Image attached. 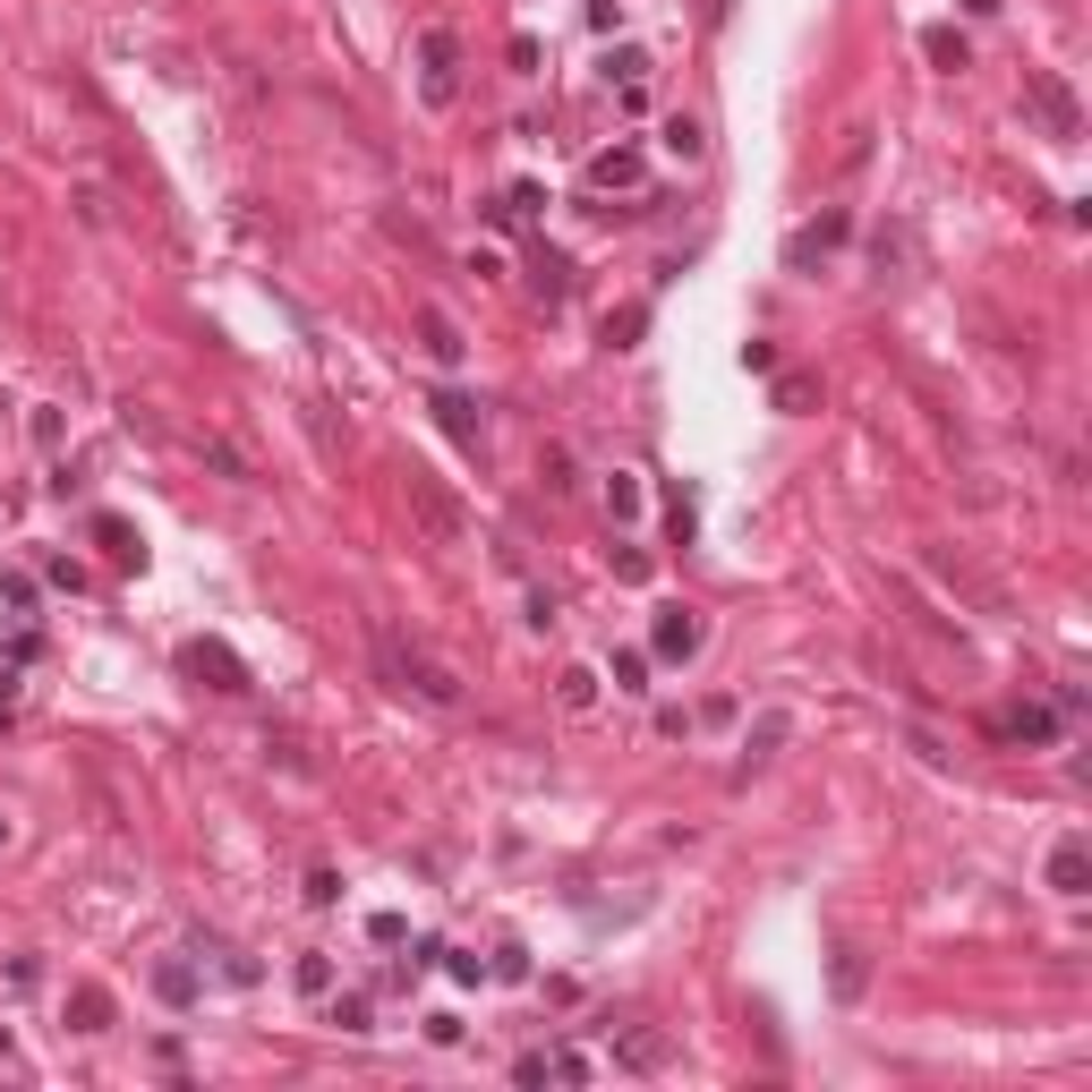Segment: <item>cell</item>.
<instances>
[{"label": "cell", "mask_w": 1092, "mask_h": 1092, "mask_svg": "<svg viewBox=\"0 0 1092 1092\" xmlns=\"http://www.w3.org/2000/svg\"><path fill=\"white\" fill-rule=\"evenodd\" d=\"M375 649H384V675H393L401 692H419L427 709H462V675H453L427 640H410V632H375Z\"/></svg>", "instance_id": "obj_1"}, {"label": "cell", "mask_w": 1092, "mask_h": 1092, "mask_svg": "<svg viewBox=\"0 0 1092 1092\" xmlns=\"http://www.w3.org/2000/svg\"><path fill=\"white\" fill-rule=\"evenodd\" d=\"M401 495H410V521L427 529V547H462V538H470V512H462V495L436 479V470H419V462H410V470H401Z\"/></svg>", "instance_id": "obj_2"}, {"label": "cell", "mask_w": 1092, "mask_h": 1092, "mask_svg": "<svg viewBox=\"0 0 1092 1092\" xmlns=\"http://www.w3.org/2000/svg\"><path fill=\"white\" fill-rule=\"evenodd\" d=\"M419 103L427 112L462 103V34L453 26H419Z\"/></svg>", "instance_id": "obj_3"}, {"label": "cell", "mask_w": 1092, "mask_h": 1092, "mask_svg": "<svg viewBox=\"0 0 1092 1092\" xmlns=\"http://www.w3.org/2000/svg\"><path fill=\"white\" fill-rule=\"evenodd\" d=\"M1024 103H1033V120H1041L1050 145H1076L1084 137V103H1076V86L1059 69H1024Z\"/></svg>", "instance_id": "obj_4"}, {"label": "cell", "mask_w": 1092, "mask_h": 1092, "mask_svg": "<svg viewBox=\"0 0 1092 1092\" xmlns=\"http://www.w3.org/2000/svg\"><path fill=\"white\" fill-rule=\"evenodd\" d=\"M180 666H188L205 692H247V683H256V675L240 666V649H231V640H188V649H180Z\"/></svg>", "instance_id": "obj_5"}, {"label": "cell", "mask_w": 1092, "mask_h": 1092, "mask_svg": "<svg viewBox=\"0 0 1092 1092\" xmlns=\"http://www.w3.org/2000/svg\"><path fill=\"white\" fill-rule=\"evenodd\" d=\"M1041 888H1050V896H1092V846L1084 837H1059V846H1050Z\"/></svg>", "instance_id": "obj_6"}, {"label": "cell", "mask_w": 1092, "mask_h": 1092, "mask_svg": "<svg viewBox=\"0 0 1092 1092\" xmlns=\"http://www.w3.org/2000/svg\"><path fill=\"white\" fill-rule=\"evenodd\" d=\"M427 410H436V427H444V436H453L462 453H486V410L470 401V393H453V384H444V393H436Z\"/></svg>", "instance_id": "obj_7"}, {"label": "cell", "mask_w": 1092, "mask_h": 1092, "mask_svg": "<svg viewBox=\"0 0 1092 1092\" xmlns=\"http://www.w3.org/2000/svg\"><path fill=\"white\" fill-rule=\"evenodd\" d=\"M853 231V214L846 205H828V214H820V223H803V231H794V240H785V265H794V273H811V265H820V256H828V247L846 240Z\"/></svg>", "instance_id": "obj_8"}, {"label": "cell", "mask_w": 1092, "mask_h": 1092, "mask_svg": "<svg viewBox=\"0 0 1092 1092\" xmlns=\"http://www.w3.org/2000/svg\"><path fill=\"white\" fill-rule=\"evenodd\" d=\"M666 1059H675V1041H666L657 1024H623V1033H614V1067H632V1076H657Z\"/></svg>", "instance_id": "obj_9"}, {"label": "cell", "mask_w": 1092, "mask_h": 1092, "mask_svg": "<svg viewBox=\"0 0 1092 1092\" xmlns=\"http://www.w3.org/2000/svg\"><path fill=\"white\" fill-rule=\"evenodd\" d=\"M820 367H785L777 384H768V410H785V419H803V410H820Z\"/></svg>", "instance_id": "obj_10"}, {"label": "cell", "mask_w": 1092, "mask_h": 1092, "mask_svg": "<svg viewBox=\"0 0 1092 1092\" xmlns=\"http://www.w3.org/2000/svg\"><path fill=\"white\" fill-rule=\"evenodd\" d=\"M419 342H427V359H444V367H462V359H470V334H462L444 308H419Z\"/></svg>", "instance_id": "obj_11"}, {"label": "cell", "mask_w": 1092, "mask_h": 1092, "mask_svg": "<svg viewBox=\"0 0 1092 1092\" xmlns=\"http://www.w3.org/2000/svg\"><path fill=\"white\" fill-rule=\"evenodd\" d=\"M700 640H709V623L692 607H666L657 614V657H700Z\"/></svg>", "instance_id": "obj_12"}, {"label": "cell", "mask_w": 1092, "mask_h": 1092, "mask_svg": "<svg viewBox=\"0 0 1092 1092\" xmlns=\"http://www.w3.org/2000/svg\"><path fill=\"white\" fill-rule=\"evenodd\" d=\"M922 60H931L939 77H965V69H973V43L956 34V26H922Z\"/></svg>", "instance_id": "obj_13"}, {"label": "cell", "mask_w": 1092, "mask_h": 1092, "mask_svg": "<svg viewBox=\"0 0 1092 1092\" xmlns=\"http://www.w3.org/2000/svg\"><path fill=\"white\" fill-rule=\"evenodd\" d=\"M649 180V162H640V145H607L598 162H590V188H640Z\"/></svg>", "instance_id": "obj_14"}, {"label": "cell", "mask_w": 1092, "mask_h": 1092, "mask_svg": "<svg viewBox=\"0 0 1092 1092\" xmlns=\"http://www.w3.org/2000/svg\"><path fill=\"white\" fill-rule=\"evenodd\" d=\"M69 1033H112V990L103 981H77L69 990Z\"/></svg>", "instance_id": "obj_15"}, {"label": "cell", "mask_w": 1092, "mask_h": 1092, "mask_svg": "<svg viewBox=\"0 0 1092 1092\" xmlns=\"http://www.w3.org/2000/svg\"><path fill=\"white\" fill-rule=\"evenodd\" d=\"M1007 742H1033V751H1041V742H1059V709H1041V700H1024V709H1007Z\"/></svg>", "instance_id": "obj_16"}, {"label": "cell", "mask_w": 1092, "mask_h": 1092, "mask_svg": "<svg viewBox=\"0 0 1092 1092\" xmlns=\"http://www.w3.org/2000/svg\"><path fill=\"white\" fill-rule=\"evenodd\" d=\"M555 700H564L572 718H590V709H598V666H564V675H555Z\"/></svg>", "instance_id": "obj_17"}, {"label": "cell", "mask_w": 1092, "mask_h": 1092, "mask_svg": "<svg viewBox=\"0 0 1092 1092\" xmlns=\"http://www.w3.org/2000/svg\"><path fill=\"white\" fill-rule=\"evenodd\" d=\"M657 145H666L675 162H700V154H709V137H700V120H692V112H675V120L657 128Z\"/></svg>", "instance_id": "obj_18"}, {"label": "cell", "mask_w": 1092, "mask_h": 1092, "mask_svg": "<svg viewBox=\"0 0 1092 1092\" xmlns=\"http://www.w3.org/2000/svg\"><path fill=\"white\" fill-rule=\"evenodd\" d=\"M828 990H837V998H862V990H870V956H862V948H837V965H828Z\"/></svg>", "instance_id": "obj_19"}, {"label": "cell", "mask_w": 1092, "mask_h": 1092, "mask_svg": "<svg viewBox=\"0 0 1092 1092\" xmlns=\"http://www.w3.org/2000/svg\"><path fill=\"white\" fill-rule=\"evenodd\" d=\"M154 990H162L171 1007H197V965H180V956H162V965H154Z\"/></svg>", "instance_id": "obj_20"}, {"label": "cell", "mask_w": 1092, "mask_h": 1092, "mask_svg": "<svg viewBox=\"0 0 1092 1092\" xmlns=\"http://www.w3.org/2000/svg\"><path fill=\"white\" fill-rule=\"evenodd\" d=\"M538 299H572V256H555V247H538Z\"/></svg>", "instance_id": "obj_21"}, {"label": "cell", "mask_w": 1092, "mask_h": 1092, "mask_svg": "<svg viewBox=\"0 0 1092 1092\" xmlns=\"http://www.w3.org/2000/svg\"><path fill=\"white\" fill-rule=\"evenodd\" d=\"M607 77H614V86H649V52H640V43H614V52H607Z\"/></svg>", "instance_id": "obj_22"}, {"label": "cell", "mask_w": 1092, "mask_h": 1092, "mask_svg": "<svg viewBox=\"0 0 1092 1092\" xmlns=\"http://www.w3.org/2000/svg\"><path fill=\"white\" fill-rule=\"evenodd\" d=\"M95 538H103V547H112L120 564H137V555H145V547H137V529H128L120 512H95Z\"/></svg>", "instance_id": "obj_23"}, {"label": "cell", "mask_w": 1092, "mask_h": 1092, "mask_svg": "<svg viewBox=\"0 0 1092 1092\" xmlns=\"http://www.w3.org/2000/svg\"><path fill=\"white\" fill-rule=\"evenodd\" d=\"M290 981H299L308 998H334V956H299V965H290Z\"/></svg>", "instance_id": "obj_24"}, {"label": "cell", "mask_w": 1092, "mask_h": 1092, "mask_svg": "<svg viewBox=\"0 0 1092 1092\" xmlns=\"http://www.w3.org/2000/svg\"><path fill=\"white\" fill-rule=\"evenodd\" d=\"M607 512H614V521H640V479H632V470H614V479H607Z\"/></svg>", "instance_id": "obj_25"}, {"label": "cell", "mask_w": 1092, "mask_h": 1092, "mask_svg": "<svg viewBox=\"0 0 1092 1092\" xmlns=\"http://www.w3.org/2000/svg\"><path fill=\"white\" fill-rule=\"evenodd\" d=\"M614 692H649V657H640V649H614Z\"/></svg>", "instance_id": "obj_26"}, {"label": "cell", "mask_w": 1092, "mask_h": 1092, "mask_svg": "<svg viewBox=\"0 0 1092 1092\" xmlns=\"http://www.w3.org/2000/svg\"><path fill=\"white\" fill-rule=\"evenodd\" d=\"M538 479H547V495H572V453L547 444V453H538Z\"/></svg>", "instance_id": "obj_27"}, {"label": "cell", "mask_w": 1092, "mask_h": 1092, "mask_svg": "<svg viewBox=\"0 0 1092 1092\" xmlns=\"http://www.w3.org/2000/svg\"><path fill=\"white\" fill-rule=\"evenodd\" d=\"M640 325H649V308H614V316H607V351H632Z\"/></svg>", "instance_id": "obj_28"}, {"label": "cell", "mask_w": 1092, "mask_h": 1092, "mask_svg": "<svg viewBox=\"0 0 1092 1092\" xmlns=\"http://www.w3.org/2000/svg\"><path fill=\"white\" fill-rule=\"evenodd\" d=\"M785 726H794V718H785V709H768V718L751 726V742H742V751H751V760H768V751L785 742Z\"/></svg>", "instance_id": "obj_29"}, {"label": "cell", "mask_w": 1092, "mask_h": 1092, "mask_svg": "<svg viewBox=\"0 0 1092 1092\" xmlns=\"http://www.w3.org/2000/svg\"><path fill=\"white\" fill-rule=\"evenodd\" d=\"M325 1016H334L342 1033H375V1024H367V998H359V990H334V1007H325Z\"/></svg>", "instance_id": "obj_30"}, {"label": "cell", "mask_w": 1092, "mask_h": 1092, "mask_svg": "<svg viewBox=\"0 0 1092 1092\" xmlns=\"http://www.w3.org/2000/svg\"><path fill=\"white\" fill-rule=\"evenodd\" d=\"M649 572H657V564H649L640 547H614V581H623V590H649Z\"/></svg>", "instance_id": "obj_31"}, {"label": "cell", "mask_w": 1092, "mask_h": 1092, "mask_svg": "<svg viewBox=\"0 0 1092 1092\" xmlns=\"http://www.w3.org/2000/svg\"><path fill=\"white\" fill-rule=\"evenodd\" d=\"M205 462H214V470H223V479H256V470H247V453H231V444H223V436H205Z\"/></svg>", "instance_id": "obj_32"}, {"label": "cell", "mask_w": 1092, "mask_h": 1092, "mask_svg": "<svg viewBox=\"0 0 1092 1092\" xmlns=\"http://www.w3.org/2000/svg\"><path fill=\"white\" fill-rule=\"evenodd\" d=\"M486 973H495V981H529V948H512V939H504V948H495V965H486Z\"/></svg>", "instance_id": "obj_33"}, {"label": "cell", "mask_w": 1092, "mask_h": 1092, "mask_svg": "<svg viewBox=\"0 0 1092 1092\" xmlns=\"http://www.w3.org/2000/svg\"><path fill=\"white\" fill-rule=\"evenodd\" d=\"M504 205H512V223H521V214H547V188L521 180V188H504Z\"/></svg>", "instance_id": "obj_34"}, {"label": "cell", "mask_w": 1092, "mask_h": 1092, "mask_svg": "<svg viewBox=\"0 0 1092 1092\" xmlns=\"http://www.w3.org/2000/svg\"><path fill=\"white\" fill-rule=\"evenodd\" d=\"M367 939H375V948H401L410 922H401V913H367Z\"/></svg>", "instance_id": "obj_35"}, {"label": "cell", "mask_w": 1092, "mask_h": 1092, "mask_svg": "<svg viewBox=\"0 0 1092 1092\" xmlns=\"http://www.w3.org/2000/svg\"><path fill=\"white\" fill-rule=\"evenodd\" d=\"M0 607H17V614H34V581H26V572H0Z\"/></svg>", "instance_id": "obj_36"}, {"label": "cell", "mask_w": 1092, "mask_h": 1092, "mask_svg": "<svg viewBox=\"0 0 1092 1092\" xmlns=\"http://www.w3.org/2000/svg\"><path fill=\"white\" fill-rule=\"evenodd\" d=\"M308 905H342V870H308Z\"/></svg>", "instance_id": "obj_37"}, {"label": "cell", "mask_w": 1092, "mask_h": 1092, "mask_svg": "<svg viewBox=\"0 0 1092 1092\" xmlns=\"http://www.w3.org/2000/svg\"><path fill=\"white\" fill-rule=\"evenodd\" d=\"M590 1076H598V1067H590L581 1050H555V1084H590Z\"/></svg>", "instance_id": "obj_38"}, {"label": "cell", "mask_w": 1092, "mask_h": 1092, "mask_svg": "<svg viewBox=\"0 0 1092 1092\" xmlns=\"http://www.w3.org/2000/svg\"><path fill=\"white\" fill-rule=\"evenodd\" d=\"M547 1076H555V1059H547V1050H529V1059H512V1084H547Z\"/></svg>", "instance_id": "obj_39"}, {"label": "cell", "mask_w": 1092, "mask_h": 1092, "mask_svg": "<svg viewBox=\"0 0 1092 1092\" xmlns=\"http://www.w3.org/2000/svg\"><path fill=\"white\" fill-rule=\"evenodd\" d=\"M444 973H453V981H470V990H479V981H486V956H453V948H444Z\"/></svg>", "instance_id": "obj_40"}, {"label": "cell", "mask_w": 1092, "mask_h": 1092, "mask_svg": "<svg viewBox=\"0 0 1092 1092\" xmlns=\"http://www.w3.org/2000/svg\"><path fill=\"white\" fill-rule=\"evenodd\" d=\"M504 60H512L521 77H538V34H512V52H504Z\"/></svg>", "instance_id": "obj_41"}, {"label": "cell", "mask_w": 1092, "mask_h": 1092, "mask_svg": "<svg viewBox=\"0 0 1092 1092\" xmlns=\"http://www.w3.org/2000/svg\"><path fill=\"white\" fill-rule=\"evenodd\" d=\"M43 572H52V590H69V598H77V590H86V572H77V564H69V555H52V564H43Z\"/></svg>", "instance_id": "obj_42"}, {"label": "cell", "mask_w": 1092, "mask_h": 1092, "mask_svg": "<svg viewBox=\"0 0 1092 1092\" xmlns=\"http://www.w3.org/2000/svg\"><path fill=\"white\" fill-rule=\"evenodd\" d=\"M742 367L751 375H777V342H742Z\"/></svg>", "instance_id": "obj_43"}, {"label": "cell", "mask_w": 1092, "mask_h": 1092, "mask_svg": "<svg viewBox=\"0 0 1092 1092\" xmlns=\"http://www.w3.org/2000/svg\"><path fill=\"white\" fill-rule=\"evenodd\" d=\"M9 700H17V666H0V718H9Z\"/></svg>", "instance_id": "obj_44"}, {"label": "cell", "mask_w": 1092, "mask_h": 1092, "mask_svg": "<svg viewBox=\"0 0 1092 1092\" xmlns=\"http://www.w3.org/2000/svg\"><path fill=\"white\" fill-rule=\"evenodd\" d=\"M956 9H965V17H998L1007 0H956Z\"/></svg>", "instance_id": "obj_45"}, {"label": "cell", "mask_w": 1092, "mask_h": 1092, "mask_svg": "<svg viewBox=\"0 0 1092 1092\" xmlns=\"http://www.w3.org/2000/svg\"><path fill=\"white\" fill-rule=\"evenodd\" d=\"M0 846H9V820H0Z\"/></svg>", "instance_id": "obj_46"}]
</instances>
